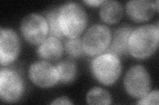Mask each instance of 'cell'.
Returning a JSON list of instances; mask_svg holds the SVG:
<instances>
[{
	"label": "cell",
	"instance_id": "1",
	"mask_svg": "<svg viewBox=\"0 0 159 105\" xmlns=\"http://www.w3.org/2000/svg\"><path fill=\"white\" fill-rule=\"evenodd\" d=\"M159 28L148 24L133 28L128 40L129 54L138 60H145L153 55L158 47Z\"/></svg>",
	"mask_w": 159,
	"mask_h": 105
},
{
	"label": "cell",
	"instance_id": "2",
	"mask_svg": "<svg viewBox=\"0 0 159 105\" xmlns=\"http://www.w3.org/2000/svg\"><path fill=\"white\" fill-rule=\"evenodd\" d=\"M58 20L63 36L72 39L79 38L85 30L88 16L81 4L68 2L58 7Z\"/></svg>",
	"mask_w": 159,
	"mask_h": 105
},
{
	"label": "cell",
	"instance_id": "3",
	"mask_svg": "<svg viewBox=\"0 0 159 105\" xmlns=\"http://www.w3.org/2000/svg\"><path fill=\"white\" fill-rule=\"evenodd\" d=\"M90 68L94 78L106 86H111L115 83L122 72L120 59L108 52L94 57L91 62Z\"/></svg>",
	"mask_w": 159,
	"mask_h": 105
},
{
	"label": "cell",
	"instance_id": "4",
	"mask_svg": "<svg viewBox=\"0 0 159 105\" xmlns=\"http://www.w3.org/2000/svg\"><path fill=\"white\" fill-rule=\"evenodd\" d=\"M25 83L17 70L2 67L0 71V99L5 103H16L25 93Z\"/></svg>",
	"mask_w": 159,
	"mask_h": 105
},
{
	"label": "cell",
	"instance_id": "5",
	"mask_svg": "<svg viewBox=\"0 0 159 105\" xmlns=\"http://www.w3.org/2000/svg\"><path fill=\"white\" fill-rule=\"evenodd\" d=\"M112 38V32L107 25L94 24L84 34L82 44L86 55L95 57L108 49Z\"/></svg>",
	"mask_w": 159,
	"mask_h": 105
},
{
	"label": "cell",
	"instance_id": "6",
	"mask_svg": "<svg viewBox=\"0 0 159 105\" xmlns=\"http://www.w3.org/2000/svg\"><path fill=\"white\" fill-rule=\"evenodd\" d=\"M123 86L129 96L141 99L151 90V75L143 65H134L129 68L124 76Z\"/></svg>",
	"mask_w": 159,
	"mask_h": 105
},
{
	"label": "cell",
	"instance_id": "7",
	"mask_svg": "<svg viewBox=\"0 0 159 105\" xmlns=\"http://www.w3.org/2000/svg\"><path fill=\"white\" fill-rule=\"evenodd\" d=\"M20 31L26 42L39 46L48 37L49 32L45 17L36 13L27 14L21 21Z\"/></svg>",
	"mask_w": 159,
	"mask_h": 105
},
{
	"label": "cell",
	"instance_id": "8",
	"mask_svg": "<svg viewBox=\"0 0 159 105\" xmlns=\"http://www.w3.org/2000/svg\"><path fill=\"white\" fill-rule=\"evenodd\" d=\"M28 75L31 82L40 88H51L59 83V74L56 66L44 60L30 65Z\"/></svg>",
	"mask_w": 159,
	"mask_h": 105
},
{
	"label": "cell",
	"instance_id": "9",
	"mask_svg": "<svg viewBox=\"0 0 159 105\" xmlns=\"http://www.w3.org/2000/svg\"><path fill=\"white\" fill-rule=\"evenodd\" d=\"M21 42L17 32L10 28H0V63L7 67L17 59Z\"/></svg>",
	"mask_w": 159,
	"mask_h": 105
},
{
	"label": "cell",
	"instance_id": "10",
	"mask_svg": "<svg viewBox=\"0 0 159 105\" xmlns=\"http://www.w3.org/2000/svg\"><path fill=\"white\" fill-rule=\"evenodd\" d=\"M154 1L131 0L125 4V11L131 21L141 23L151 20L155 13Z\"/></svg>",
	"mask_w": 159,
	"mask_h": 105
},
{
	"label": "cell",
	"instance_id": "11",
	"mask_svg": "<svg viewBox=\"0 0 159 105\" xmlns=\"http://www.w3.org/2000/svg\"><path fill=\"white\" fill-rule=\"evenodd\" d=\"M64 51V45L61 39L49 36L39 45L37 53L41 60L54 62L61 59Z\"/></svg>",
	"mask_w": 159,
	"mask_h": 105
},
{
	"label": "cell",
	"instance_id": "12",
	"mask_svg": "<svg viewBox=\"0 0 159 105\" xmlns=\"http://www.w3.org/2000/svg\"><path fill=\"white\" fill-rule=\"evenodd\" d=\"M133 29L131 26L124 25L114 30L110 46L106 52L116 55L119 58L127 55L128 40Z\"/></svg>",
	"mask_w": 159,
	"mask_h": 105
},
{
	"label": "cell",
	"instance_id": "13",
	"mask_svg": "<svg viewBox=\"0 0 159 105\" xmlns=\"http://www.w3.org/2000/svg\"><path fill=\"white\" fill-rule=\"evenodd\" d=\"M99 17L102 21L109 24H116L123 17V7L122 4L113 0H104L99 7Z\"/></svg>",
	"mask_w": 159,
	"mask_h": 105
},
{
	"label": "cell",
	"instance_id": "14",
	"mask_svg": "<svg viewBox=\"0 0 159 105\" xmlns=\"http://www.w3.org/2000/svg\"><path fill=\"white\" fill-rule=\"evenodd\" d=\"M59 74V82L69 84L75 80L78 75V67L72 59H66L59 61L55 65Z\"/></svg>",
	"mask_w": 159,
	"mask_h": 105
},
{
	"label": "cell",
	"instance_id": "15",
	"mask_svg": "<svg viewBox=\"0 0 159 105\" xmlns=\"http://www.w3.org/2000/svg\"><path fill=\"white\" fill-rule=\"evenodd\" d=\"M86 103L91 105H109L112 103V97L107 90L100 87H94L86 94Z\"/></svg>",
	"mask_w": 159,
	"mask_h": 105
},
{
	"label": "cell",
	"instance_id": "16",
	"mask_svg": "<svg viewBox=\"0 0 159 105\" xmlns=\"http://www.w3.org/2000/svg\"><path fill=\"white\" fill-rule=\"evenodd\" d=\"M64 50L70 59H80L86 55L80 38H68L64 43Z\"/></svg>",
	"mask_w": 159,
	"mask_h": 105
},
{
	"label": "cell",
	"instance_id": "17",
	"mask_svg": "<svg viewBox=\"0 0 159 105\" xmlns=\"http://www.w3.org/2000/svg\"><path fill=\"white\" fill-rule=\"evenodd\" d=\"M58 7L53 8L46 13L45 18L47 21L49 32L48 35L51 36L57 37L62 39L64 36L60 29L58 20Z\"/></svg>",
	"mask_w": 159,
	"mask_h": 105
},
{
	"label": "cell",
	"instance_id": "18",
	"mask_svg": "<svg viewBox=\"0 0 159 105\" xmlns=\"http://www.w3.org/2000/svg\"><path fill=\"white\" fill-rule=\"evenodd\" d=\"M158 91L154 90L152 91H149L145 96H143L141 99H139V101L136 103L137 104H152L158 105Z\"/></svg>",
	"mask_w": 159,
	"mask_h": 105
},
{
	"label": "cell",
	"instance_id": "19",
	"mask_svg": "<svg viewBox=\"0 0 159 105\" xmlns=\"http://www.w3.org/2000/svg\"><path fill=\"white\" fill-rule=\"evenodd\" d=\"M51 104H66V105H70L73 104V103L71 101V100L70 99L66 96H62L58 97L55 99H54L52 101V102L50 103Z\"/></svg>",
	"mask_w": 159,
	"mask_h": 105
},
{
	"label": "cell",
	"instance_id": "20",
	"mask_svg": "<svg viewBox=\"0 0 159 105\" xmlns=\"http://www.w3.org/2000/svg\"><path fill=\"white\" fill-rule=\"evenodd\" d=\"M104 0H84L82 2L86 4L87 6L92 7H100L101 5L103 3Z\"/></svg>",
	"mask_w": 159,
	"mask_h": 105
},
{
	"label": "cell",
	"instance_id": "21",
	"mask_svg": "<svg viewBox=\"0 0 159 105\" xmlns=\"http://www.w3.org/2000/svg\"><path fill=\"white\" fill-rule=\"evenodd\" d=\"M154 7L155 8L156 11H158V0H156V1H154Z\"/></svg>",
	"mask_w": 159,
	"mask_h": 105
}]
</instances>
